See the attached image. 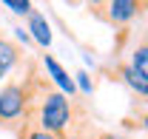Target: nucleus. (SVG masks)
<instances>
[{
  "mask_svg": "<svg viewBox=\"0 0 148 139\" xmlns=\"http://www.w3.org/2000/svg\"><path fill=\"white\" fill-rule=\"evenodd\" d=\"M140 128H143V131L148 134V108L143 111V117H140Z\"/></svg>",
  "mask_w": 148,
  "mask_h": 139,
  "instance_id": "15",
  "label": "nucleus"
},
{
  "mask_svg": "<svg viewBox=\"0 0 148 139\" xmlns=\"http://www.w3.org/2000/svg\"><path fill=\"white\" fill-rule=\"evenodd\" d=\"M17 40H23V43H29L32 37H29V31H26V29H17Z\"/></svg>",
  "mask_w": 148,
  "mask_h": 139,
  "instance_id": "16",
  "label": "nucleus"
},
{
  "mask_svg": "<svg viewBox=\"0 0 148 139\" xmlns=\"http://www.w3.org/2000/svg\"><path fill=\"white\" fill-rule=\"evenodd\" d=\"M20 46H14L12 40H6V37L0 34V74L3 77H9L12 71L20 65Z\"/></svg>",
  "mask_w": 148,
  "mask_h": 139,
  "instance_id": "7",
  "label": "nucleus"
},
{
  "mask_svg": "<svg viewBox=\"0 0 148 139\" xmlns=\"http://www.w3.org/2000/svg\"><path fill=\"white\" fill-rule=\"evenodd\" d=\"M43 68H46V74L51 77V82L57 85V91H60V94H66V97L77 94V88H74V80L69 77V71L63 68V65L57 63L51 54H43Z\"/></svg>",
  "mask_w": 148,
  "mask_h": 139,
  "instance_id": "4",
  "label": "nucleus"
},
{
  "mask_svg": "<svg viewBox=\"0 0 148 139\" xmlns=\"http://www.w3.org/2000/svg\"><path fill=\"white\" fill-rule=\"evenodd\" d=\"M17 139H66V136H57V134H49V131H40L37 125H23L17 131Z\"/></svg>",
  "mask_w": 148,
  "mask_h": 139,
  "instance_id": "9",
  "label": "nucleus"
},
{
  "mask_svg": "<svg viewBox=\"0 0 148 139\" xmlns=\"http://www.w3.org/2000/svg\"><path fill=\"white\" fill-rule=\"evenodd\" d=\"M86 3H88V9H91L94 14L100 17V12H103V6H106V0H86Z\"/></svg>",
  "mask_w": 148,
  "mask_h": 139,
  "instance_id": "13",
  "label": "nucleus"
},
{
  "mask_svg": "<svg viewBox=\"0 0 148 139\" xmlns=\"http://www.w3.org/2000/svg\"><path fill=\"white\" fill-rule=\"evenodd\" d=\"M128 65L143 80H148V37L143 40V43H137L134 48H131V57H128Z\"/></svg>",
  "mask_w": 148,
  "mask_h": 139,
  "instance_id": "8",
  "label": "nucleus"
},
{
  "mask_svg": "<svg viewBox=\"0 0 148 139\" xmlns=\"http://www.w3.org/2000/svg\"><path fill=\"white\" fill-rule=\"evenodd\" d=\"M140 3H143V12H148V0H140Z\"/></svg>",
  "mask_w": 148,
  "mask_h": 139,
  "instance_id": "18",
  "label": "nucleus"
},
{
  "mask_svg": "<svg viewBox=\"0 0 148 139\" xmlns=\"http://www.w3.org/2000/svg\"><path fill=\"white\" fill-rule=\"evenodd\" d=\"M66 3H69V6H80L83 0H66Z\"/></svg>",
  "mask_w": 148,
  "mask_h": 139,
  "instance_id": "17",
  "label": "nucleus"
},
{
  "mask_svg": "<svg viewBox=\"0 0 148 139\" xmlns=\"http://www.w3.org/2000/svg\"><path fill=\"white\" fill-rule=\"evenodd\" d=\"M100 139H128V136H123V134H114V131H103V134H100Z\"/></svg>",
  "mask_w": 148,
  "mask_h": 139,
  "instance_id": "14",
  "label": "nucleus"
},
{
  "mask_svg": "<svg viewBox=\"0 0 148 139\" xmlns=\"http://www.w3.org/2000/svg\"><path fill=\"white\" fill-rule=\"evenodd\" d=\"M26 125H37L40 131L66 136L74 125H77V119H74V102L66 97V94L40 85L34 102H32V111H29Z\"/></svg>",
  "mask_w": 148,
  "mask_h": 139,
  "instance_id": "1",
  "label": "nucleus"
},
{
  "mask_svg": "<svg viewBox=\"0 0 148 139\" xmlns=\"http://www.w3.org/2000/svg\"><path fill=\"white\" fill-rule=\"evenodd\" d=\"M71 80H74V88H77L80 94H91L94 91V80L88 77V71H77Z\"/></svg>",
  "mask_w": 148,
  "mask_h": 139,
  "instance_id": "11",
  "label": "nucleus"
},
{
  "mask_svg": "<svg viewBox=\"0 0 148 139\" xmlns=\"http://www.w3.org/2000/svg\"><path fill=\"white\" fill-rule=\"evenodd\" d=\"M12 14H20V17H29L32 14V0H0Z\"/></svg>",
  "mask_w": 148,
  "mask_h": 139,
  "instance_id": "10",
  "label": "nucleus"
},
{
  "mask_svg": "<svg viewBox=\"0 0 148 139\" xmlns=\"http://www.w3.org/2000/svg\"><path fill=\"white\" fill-rule=\"evenodd\" d=\"M26 31H29V37L34 40L37 46H43V48L51 46V23L46 20L43 12H34L32 9V14L26 17Z\"/></svg>",
  "mask_w": 148,
  "mask_h": 139,
  "instance_id": "5",
  "label": "nucleus"
},
{
  "mask_svg": "<svg viewBox=\"0 0 148 139\" xmlns=\"http://www.w3.org/2000/svg\"><path fill=\"white\" fill-rule=\"evenodd\" d=\"M140 12H143V3L140 0H106L100 17L106 23H111L114 29H125V26L134 23V17Z\"/></svg>",
  "mask_w": 148,
  "mask_h": 139,
  "instance_id": "3",
  "label": "nucleus"
},
{
  "mask_svg": "<svg viewBox=\"0 0 148 139\" xmlns=\"http://www.w3.org/2000/svg\"><path fill=\"white\" fill-rule=\"evenodd\" d=\"M40 85L43 82L37 80L34 74L26 77V80H14V82H3L0 85V125L3 128L20 131L26 125L32 102H34Z\"/></svg>",
  "mask_w": 148,
  "mask_h": 139,
  "instance_id": "2",
  "label": "nucleus"
},
{
  "mask_svg": "<svg viewBox=\"0 0 148 139\" xmlns=\"http://www.w3.org/2000/svg\"><path fill=\"white\" fill-rule=\"evenodd\" d=\"M117 77L125 82V88H128L131 94H137L140 99H148V80H143L128 63H120V65H117Z\"/></svg>",
  "mask_w": 148,
  "mask_h": 139,
  "instance_id": "6",
  "label": "nucleus"
},
{
  "mask_svg": "<svg viewBox=\"0 0 148 139\" xmlns=\"http://www.w3.org/2000/svg\"><path fill=\"white\" fill-rule=\"evenodd\" d=\"M66 139H100V134H94L91 128H86L83 122H77L71 131L66 134Z\"/></svg>",
  "mask_w": 148,
  "mask_h": 139,
  "instance_id": "12",
  "label": "nucleus"
}]
</instances>
